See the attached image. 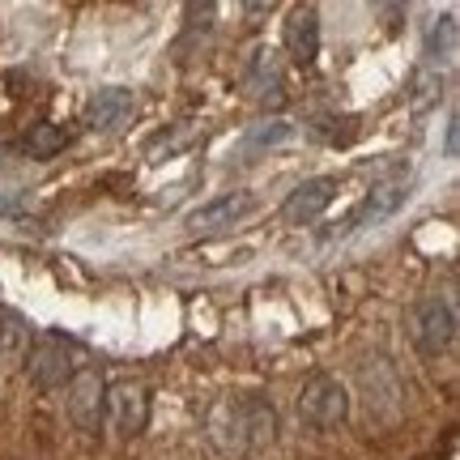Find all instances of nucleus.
<instances>
[{
	"instance_id": "obj_1",
	"label": "nucleus",
	"mask_w": 460,
	"mask_h": 460,
	"mask_svg": "<svg viewBox=\"0 0 460 460\" xmlns=\"http://www.w3.org/2000/svg\"><path fill=\"white\" fill-rule=\"evenodd\" d=\"M205 430L222 456H261L278 444V410L264 396H222L205 413Z\"/></svg>"
},
{
	"instance_id": "obj_2",
	"label": "nucleus",
	"mask_w": 460,
	"mask_h": 460,
	"mask_svg": "<svg viewBox=\"0 0 460 460\" xmlns=\"http://www.w3.org/2000/svg\"><path fill=\"white\" fill-rule=\"evenodd\" d=\"M22 367H26V379L34 388L56 393L85 367V349L65 332H39V337H31V349H26Z\"/></svg>"
},
{
	"instance_id": "obj_3",
	"label": "nucleus",
	"mask_w": 460,
	"mask_h": 460,
	"mask_svg": "<svg viewBox=\"0 0 460 460\" xmlns=\"http://www.w3.org/2000/svg\"><path fill=\"white\" fill-rule=\"evenodd\" d=\"M349 418V393L337 376H312L298 393V422L307 430L332 435L337 427H345Z\"/></svg>"
},
{
	"instance_id": "obj_4",
	"label": "nucleus",
	"mask_w": 460,
	"mask_h": 460,
	"mask_svg": "<svg viewBox=\"0 0 460 460\" xmlns=\"http://www.w3.org/2000/svg\"><path fill=\"white\" fill-rule=\"evenodd\" d=\"M102 427L115 439H141L149 427V388L141 379H115L107 384V405H102Z\"/></svg>"
},
{
	"instance_id": "obj_5",
	"label": "nucleus",
	"mask_w": 460,
	"mask_h": 460,
	"mask_svg": "<svg viewBox=\"0 0 460 460\" xmlns=\"http://www.w3.org/2000/svg\"><path fill=\"white\" fill-rule=\"evenodd\" d=\"M410 341L422 358H439L456 341V307L447 298L430 295L410 312Z\"/></svg>"
},
{
	"instance_id": "obj_6",
	"label": "nucleus",
	"mask_w": 460,
	"mask_h": 460,
	"mask_svg": "<svg viewBox=\"0 0 460 460\" xmlns=\"http://www.w3.org/2000/svg\"><path fill=\"white\" fill-rule=\"evenodd\" d=\"M358 384L367 396V410L376 413L379 422H393L401 405H405V384L396 376V367L384 354H367L358 362Z\"/></svg>"
},
{
	"instance_id": "obj_7",
	"label": "nucleus",
	"mask_w": 460,
	"mask_h": 460,
	"mask_svg": "<svg viewBox=\"0 0 460 460\" xmlns=\"http://www.w3.org/2000/svg\"><path fill=\"white\" fill-rule=\"evenodd\" d=\"M65 405H68V418L77 422V430L99 435L102 405H107V379H102L94 367H82V371L65 384Z\"/></svg>"
},
{
	"instance_id": "obj_8",
	"label": "nucleus",
	"mask_w": 460,
	"mask_h": 460,
	"mask_svg": "<svg viewBox=\"0 0 460 460\" xmlns=\"http://www.w3.org/2000/svg\"><path fill=\"white\" fill-rule=\"evenodd\" d=\"M132 115H137V99H132V90H124V85H107V90H99L94 99L85 102L82 124L90 132L111 137V132H124V128H128Z\"/></svg>"
},
{
	"instance_id": "obj_9",
	"label": "nucleus",
	"mask_w": 460,
	"mask_h": 460,
	"mask_svg": "<svg viewBox=\"0 0 460 460\" xmlns=\"http://www.w3.org/2000/svg\"><path fill=\"white\" fill-rule=\"evenodd\" d=\"M281 43H286V56L298 68H312L315 56H320V9L315 4H295L286 26H281Z\"/></svg>"
},
{
	"instance_id": "obj_10",
	"label": "nucleus",
	"mask_w": 460,
	"mask_h": 460,
	"mask_svg": "<svg viewBox=\"0 0 460 460\" xmlns=\"http://www.w3.org/2000/svg\"><path fill=\"white\" fill-rule=\"evenodd\" d=\"M337 197V180L332 175H315V180L298 183L290 197L281 200V222H290V226H307L315 217L324 214Z\"/></svg>"
},
{
	"instance_id": "obj_11",
	"label": "nucleus",
	"mask_w": 460,
	"mask_h": 460,
	"mask_svg": "<svg viewBox=\"0 0 460 460\" xmlns=\"http://www.w3.org/2000/svg\"><path fill=\"white\" fill-rule=\"evenodd\" d=\"M252 209H256V197H252V192H222V197L205 200L200 209H192V214H188V226L197 230V234H217V230L243 222Z\"/></svg>"
},
{
	"instance_id": "obj_12",
	"label": "nucleus",
	"mask_w": 460,
	"mask_h": 460,
	"mask_svg": "<svg viewBox=\"0 0 460 460\" xmlns=\"http://www.w3.org/2000/svg\"><path fill=\"white\" fill-rule=\"evenodd\" d=\"M410 180H388V183H379V188H371L367 192V200L358 205V214H354V222H349V230H371L379 226V222H388V217L410 200Z\"/></svg>"
},
{
	"instance_id": "obj_13",
	"label": "nucleus",
	"mask_w": 460,
	"mask_h": 460,
	"mask_svg": "<svg viewBox=\"0 0 460 460\" xmlns=\"http://www.w3.org/2000/svg\"><path fill=\"white\" fill-rule=\"evenodd\" d=\"M243 85L261 107H281V102H286V82H281V68H278V60H273V51H252Z\"/></svg>"
},
{
	"instance_id": "obj_14",
	"label": "nucleus",
	"mask_w": 460,
	"mask_h": 460,
	"mask_svg": "<svg viewBox=\"0 0 460 460\" xmlns=\"http://www.w3.org/2000/svg\"><path fill=\"white\" fill-rule=\"evenodd\" d=\"M31 349V324L17 312L0 307V367H13V362L26 358Z\"/></svg>"
},
{
	"instance_id": "obj_15",
	"label": "nucleus",
	"mask_w": 460,
	"mask_h": 460,
	"mask_svg": "<svg viewBox=\"0 0 460 460\" xmlns=\"http://www.w3.org/2000/svg\"><path fill=\"white\" fill-rule=\"evenodd\" d=\"M422 56H427V68H435V73L456 60V13L452 9L427 31V51Z\"/></svg>"
},
{
	"instance_id": "obj_16",
	"label": "nucleus",
	"mask_w": 460,
	"mask_h": 460,
	"mask_svg": "<svg viewBox=\"0 0 460 460\" xmlns=\"http://www.w3.org/2000/svg\"><path fill=\"white\" fill-rule=\"evenodd\" d=\"M439 94H444V77L435 68H413V82H410V111L413 115H427L439 107Z\"/></svg>"
},
{
	"instance_id": "obj_17",
	"label": "nucleus",
	"mask_w": 460,
	"mask_h": 460,
	"mask_svg": "<svg viewBox=\"0 0 460 460\" xmlns=\"http://www.w3.org/2000/svg\"><path fill=\"white\" fill-rule=\"evenodd\" d=\"M295 137V124L290 119H261V124H252L243 137V154H256V149H273V146H286Z\"/></svg>"
},
{
	"instance_id": "obj_18",
	"label": "nucleus",
	"mask_w": 460,
	"mask_h": 460,
	"mask_svg": "<svg viewBox=\"0 0 460 460\" xmlns=\"http://www.w3.org/2000/svg\"><path fill=\"white\" fill-rule=\"evenodd\" d=\"M68 146V132L60 124H34L26 132V154L31 158H51V154H60Z\"/></svg>"
},
{
	"instance_id": "obj_19",
	"label": "nucleus",
	"mask_w": 460,
	"mask_h": 460,
	"mask_svg": "<svg viewBox=\"0 0 460 460\" xmlns=\"http://www.w3.org/2000/svg\"><path fill=\"white\" fill-rule=\"evenodd\" d=\"M26 214H31V200L17 197V192H0V222H17Z\"/></svg>"
},
{
	"instance_id": "obj_20",
	"label": "nucleus",
	"mask_w": 460,
	"mask_h": 460,
	"mask_svg": "<svg viewBox=\"0 0 460 460\" xmlns=\"http://www.w3.org/2000/svg\"><path fill=\"white\" fill-rule=\"evenodd\" d=\"M456 154H460V119L452 115V119H447V128H444V158L447 163H456Z\"/></svg>"
}]
</instances>
